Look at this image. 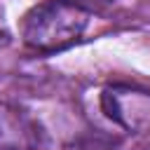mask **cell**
Wrapping results in <instances>:
<instances>
[{"label": "cell", "instance_id": "cell-1", "mask_svg": "<svg viewBox=\"0 0 150 150\" xmlns=\"http://www.w3.org/2000/svg\"><path fill=\"white\" fill-rule=\"evenodd\" d=\"M89 26V12L63 0L35 5L21 21L23 42L42 54L61 52L75 45Z\"/></svg>", "mask_w": 150, "mask_h": 150}, {"label": "cell", "instance_id": "cell-2", "mask_svg": "<svg viewBox=\"0 0 150 150\" xmlns=\"http://www.w3.org/2000/svg\"><path fill=\"white\" fill-rule=\"evenodd\" d=\"M103 112L129 131H148L150 129V94L129 89V87H110L101 94Z\"/></svg>", "mask_w": 150, "mask_h": 150}, {"label": "cell", "instance_id": "cell-3", "mask_svg": "<svg viewBox=\"0 0 150 150\" xmlns=\"http://www.w3.org/2000/svg\"><path fill=\"white\" fill-rule=\"evenodd\" d=\"M63 2H70V5H75V7H82V9H91V7H101V5H108V2H112V0H63Z\"/></svg>", "mask_w": 150, "mask_h": 150}, {"label": "cell", "instance_id": "cell-4", "mask_svg": "<svg viewBox=\"0 0 150 150\" xmlns=\"http://www.w3.org/2000/svg\"><path fill=\"white\" fill-rule=\"evenodd\" d=\"M7 42H9V35H7L5 30H0V47H5Z\"/></svg>", "mask_w": 150, "mask_h": 150}, {"label": "cell", "instance_id": "cell-5", "mask_svg": "<svg viewBox=\"0 0 150 150\" xmlns=\"http://www.w3.org/2000/svg\"><path fill=\"white\" fill-rule=\"evenodd\" d=\"M0 138H2V136H0Z\"/></svg>", "mask_w": 150, "mask_h": 150}]
</instances>
